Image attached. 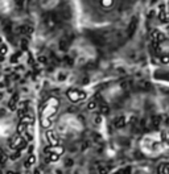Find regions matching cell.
I'll return each mask as SVG.
<instances>
[{"label":"cell","mask_w":169,"mask_h":174,"mask_svg":"<svg viewBox=\"0 0 169 174\" xmlns=\"http://www.w3.org/2000/svg\"><path fill=\"white\" fill-rule=\"evenodd\" d=\"M114 0H102V5L103 7H107V8H110V7L112 5Z\"/></svg>","instance_id":"obj_1"},{"label":"cell","mask_w":169,"mask_h":174,"mask_svg":"<svg viewBox=\"0 0 169 174\" xmlns=\"http://www.w3.org/2000/svg\"><path fill=\"white\" fill-rule=\"evenodd\" d=\"M135 25H136V21L133 20V21L131 23L130 28H128V34H132V33H133V30H135Z\"/></svg>","instance_id":"obj_2"}]
</instances>
